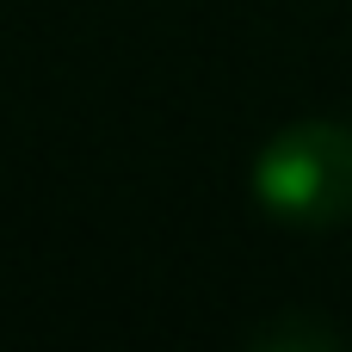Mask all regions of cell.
Instances as JSON below:
<instances>
[{
    "label": "cell",
    "mask_w": 352,
    "mask_h": 352,
    "mask_svg": "<svg viewBox=\"0 0 352 352\" xmlns=\"http://www.w3.org/2000/svg\"><path fill=\"white\" fill-rule=\"evenodd\" d=\"M254 198L266 217L291 229H340L352 223V130L309 118L278 130L254 155Z\"/></svg>",
    "instance_id": "cell-1"
}]
</instances>
